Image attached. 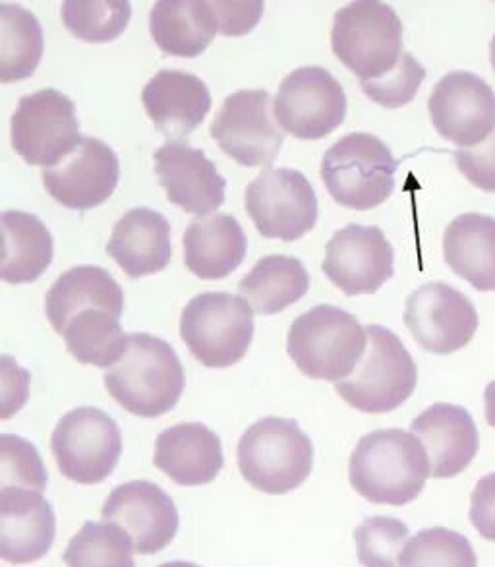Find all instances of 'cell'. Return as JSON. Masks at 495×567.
I'll list each match as a JSON object with an SVG mask.
<instances>
[{"label": "cell", "mask_w": 495, "mask_h": 567, "mask_svg": "<svg viewBox=\"0 0 495 567\" xmlns=\"http://www.w3.org/2000/svg\"><path fill=\"white\" fill-rule=\"evenodd\" d=\"M87 308H105L113 315L123 316V287L107 269L97 266H78L69 269L47 292V320L59 336L78 312Z\"/></svg>", "instance_id": "cell-26"}, {"label": "cell", "mask_w": 495, "mask_h": 567, "mask_svg": "<svg viewBox=\"0 0 495 567\" xmlns=\"http://www.w3.org/2000/svg\"><path fill=\"white\" fill-rule=\"evenodd\" d=\"M399 567H478L468 538L457 530L434 527L409 538Z\"/></svg>", "instance_id": "cell-35"}, {"label": "cell", "mask_w": 495, "mask_h": 567, "mask_svg": "<svg viewBox=\"0 0 495 567\" xmlns=\"http://www.w3.org/2000/svg\"><path fill=\"white\" fill-rule=\"evenodd\" d=\"M64 28L85 43H109L121 38L132 18L128 0H69L62 4Z\"/></svg>", "instance_id": "cell-34"}, {"label": "cell", "mask_w": 495, "mask_h": 567, "mask_svg": "<svg viewBox=\"0 0 495 567\" xmlns=\"http://www.w3.org/2000/svg\"><path fill=\"white\" fill-rule=\"evenodd\" d=\"M47 471L38 447L14 434L0 437V492H45Z\"/></svg>", "instance_id": "cell-37"}, {"label": "cell", "mask_w": 495, "mask_h": 567, "mask_svg": "<svg viewBox=\"0 0 495 567\" xmlns=\"http://www.w3.org/2000/svg\"><path fill=\"white\" fill-rule=\"evenodd\" d=\"M396 169L399 162L378 136L352 132L323 155L321 181L339 206L368 212L393 194Z\"/></svg>", "instance_id": "cell-5"}, {"label": "cell", "mask_w": 495, "mask_h": 567, "mask_svg": "<svg viewBox=\"0 0 495 567\" xmlns=\"http://www.w3.org/2000/svg\"><path fill=\"white\" fill-rule=\"evenodd\" d=\"M10 138L28 165L56 167L82 142L74 101L53 87L23 95L10 121Z\"/></svg>", "instance_id": "cell-9"}, {"label": "cell", "mask_w": 495, "mask_h": 567, "mask_svg": "<svg viewBox=\"0 0 495 567\" xmlns=\"http://www.w3.org/2000/svg\"><path fill=\"white\" fill-rule=\"evenodd\" d=\"M2 281L12 285L33 284L53 261V237L43 221L25 212L2 214Z\"/></svg>", "instance_id": "cell-29"}, {"label": "cell", "mask_w": 495, "mask_h": 567, "mask_svg": "<svg viewBox=\"0 0 495 567\" xmlns=\"http://www.w3.org/2000/svg\"><path fill=\"white\" fill-rule=\"evenodd\" d=\"M274 115L298 140H321L347 116V93L329 70L302 66L282 80L274 100Z\"/></svg>", "instance_id": "cell-12"}, {"label": "cell", "mask_w": 495, "mask_h": 567, "mask_svg": "<svg viewBox=\"0 0 495 567\" xmlns=\"http://www.w3.org/2000/svg\"><path fill=\"white\" fill-rule=\"evenodd\" d=\"M424 80H426V69L411 53H403L395 69L388 72L385 76L370 80V82H360V85H362V92L367 93V97H370L373 103H378L381 107L399 109L409 105L416 97Z\"/></svg>", "instance_id": "cell-38"}, {"label": "cell", "mask_w": 495, "mask_h": 567, "mask_svg": "<svg viewBox=\"0 0 495 567\" xmlns=\"http://www.w3.org/2000/svg\"><path fill=\"white\" fill-rule=\"evenodd\" d=\"M254 331V310L230 292H202L181 316V338L206 369H229L243 361Z\"/></svg>", "instance_id": "cell-7"}, {"label": "cell", "mask_w": 495, "mask_h": 567, "mask_svg": "<svg viewBox=\"0 0 495 567\" xmlns=\"http://www.w3.org/2000/svg\"><path fill=\"white\" fill-rule=\"evenodd\" d=\"M395 250L375 225L351 223L326 248L323 274L347 297L373 295L395 274Z\"/></svg>", "instance_id": "cell-15"}, {"label": "cell", "mask_w": 495, "mask_h": 567, "mask_svg": "<svg viewBox=\"0 0 495 567\" xmlns=\"http://www.w3.org/2000/svg\"><path fill=\"white\" fill-rule=\"evenodd\" d=\"M430 476V460L419 437L401 429L360 437L349 463L351 486L372 504L406 506L419 498Z\"/></svg>", "instance_id": "cell-1"}, {"label": "cell", "mask_w": 495, "mask_h": 567, "mask_svg": "<svg viewBox=\"0 0 495 567\" xmlns=\"http://www.w3.org/2000/svg\"><path fill=\"white\" fill-rule=\"evenodd\" d=\"M184 264L204 281H221L240 268L248 252V238L237 217L206 215L184 233Z\"/></svg>", "instance_id": "cell-25"}, {"label": "cell", "mask_w": 495, "mask_h": 567, "mask_svg": "<svg viewBox=\"0 0 495 567\" xmlns=\"http://www.w3.org/2000/svg\"><path fill=\"white\" fill-rule=\"evenodd\" d=\"M103 519L128 533L137 554L152 556L165 550L178 530L175 502L157 484L130 481L116 486L103 506Z\"/></svg>", "instance_id": "cell-17"}, {"label": "cell", "mask_w": 495, "mask_h": 567, "mask_svg": "<svg viewBox=\"0 0 495 567\" xmlns=\"http://www.w3.org/2000/svg\"><path fill=\"white\" fill-rule=\"evenodd\" d=\"M271 107L266 90H240L225 100L209 134L223 154L243 167H269L285 144Z\"/></svg>", "instance_id": "cell-13"}, {"label": "cell", "mask_w": 495, "mask_h": 567, "mask_svg": "<svg viewBox=\"0 0 495 567\" xmlns=\"http://www.w3.org/2000/svg\"><path fill=\"white\" fill-rule=\"evenodd\" d=\"M238 468L264 494H289L312 475L313 444L292 419L267 416L251 424L238 442Z\"/></svg>", "instance_id": "cell-4"}, {"label": "cell", "mask_w": 495, "mask_h": 567, "mask_svg": "<svg viewBox=\"0 0 495 567\" xmlns=\"http://www.w3.org/2000/svg\"><path fill=\"white\" fill-rule=\"evenodd\" d=\"M367 336V353L351 378L336 383V391L360 413H391L416 390L419 369L393 331L370 323Z\"/></svg>", "instance_id": "cell-8"}, {"label": "cell", "mask_w": 495, "mask_h": 567, "mask_svg": "<svg viewBox=\"0 0 495 567\" xmlns=\"http://www.w3.org/2000/svg\"><path fill=\"white\" fill-rule=\"evenodd\" d=\"M41 178L49 196L61 206L87 212L113 196L121 178V162L105 142L82 138L64 162L43 169Z\"/></svg>", "instance_id": "cell-18"}, {"label": "cell", "mask_w": 495, "mask_h": 567, "mask_svg": "<svg viewBox=\"0 0 495 567\" xmlns=\"http://www.w3.org/2000/svg\"><path fill=\"white\" fill-rule=\"evenodd\" d=\"M246 212L259 235L295 243L318 223V196L310 181L295 169H266L245 194Z\"/></svg>", "instance_id": "cell-11"}, {"label": "cell", "mask_w": 495, "mask_h": 567, "mask_svg": "<svg viewBox=\"0 0 495 567\" xmlns=\"http://www.w3.org/2000/svg\"><path fill=\"white\" fill-rule=\"evenodd\" d=\"M153 463L181 486L214 483L225 465L221 440L206 424L181 422L157 436Z\"/></svg>", "instance_id": "cell-22"}, {"label": "cell", "mask_w": 495, "mask_h": 567, "mask_svg": "<svg viewBox=\"0 0 495 567\" xmlns=\"http://www.w3.org/2000/svg\"><path fill=\"white\" fill-rule=\"evenodd\" d=\"M404 323L424 351L451 354L473 341L478 330V312L455 287L426 284L409 295Z\"/></svg>", "instance_id": "cell-14"}, {"label": "cell", "mask_w": 495, "mask_h": 567, "mask_svg": "<svg viewBox=\"0 0 495 567\" xmlns=\"http://www.w3.org/2000/svg\"><path fill=\"white\" fill-rule=\"evenodd\" d=\"M217 16V31L227 38H240L258 25L266 4L261 0L250 2H212Z\"/></svg>", "instance_id": "cell-40"}, {"label": "cell", "mask_w": 495, "mask_h": 567, "mask_svg": "<svg viewBox=\"0 0 495 567\" xmlns=\"http://www.w3.org/2000/svg\"><path fill=\"white\" fill-rule=\"evenodd\" d=\"M107 254L130 279L163 271L173 258L171 225L165 215L149 207L130 209L116 223Z\"/></svg>", "instance_id": "cell-24"}, {"label": "cell", "mask_w": 495, "mask_h": 567, "mask_svg": "<svg viewBox=\"0 0 495 567\" xmlns=\"http://www.w3.org/2000/svg\"><path fill=\"white\" fill-rule=\"evenodd\" d=\"M427 109L437 134L461 150L478 146L495 131L494 87L473 72L445 74Z\"/></svg>", "instance_id": "cell-16"}, {"label": "cell", "mask_w": 495, "mask_h": 567, "mask_svg": "<svg viewBox=\"0 0 495 567\" xmlns=\"http://www.w3.org/2000/svg\"><path fill=\"white\" fill-rule=\"evenodd\" d=\"M56 537L53 506L41 492H0V558L23 566L45 556Z\"/></svg>", "instance_id": "cell-21"}, {"label": "cell", "mask_w": 495, "mask_h": 567, "mask_svg": "<svg viewBox=\"0 0 495 567\" xmlns=\"http://www.w3.org/2000/svg\"><path fill=\"white\" fill-rule=\"evenodd\" d=\"M134 543L115 523H85L70 540L62 560L66 567H136Z\"/></svg>", "instance_id": "cell-33"}, {"label": "cell", "mask_w": 495, "mask_h": 567, "mask_svg": "<svg viewBox=\"0 0 495 567\" xmlns=\"http://www.w3.org/2000/svg\"><path fill=\"white\" fill-rule=\"evenodd\" d=\"M331 49L360 82L385 76L403 54V22L378 0H359L333 18Z\"/></svg>", "instance_id": "cell-6"}, {"label": "cell", "mask_w": 495, "mask_h": 567, "mask_svg": "<svg viewBox=\"0 0 495 567\" xmlns=\"http://www.w3.org/2000/svg\"><path fill=\"white\" fill-rule=\"evenodd\" d=\"M43 28L30 10L0 4V82L14 84L33 76L43 56Z\"/></svg>", "instance_id": "cell-32"}, {"label": "cell", "mask_w": 495, "mask_h": 567, "mask_svg": "<svg viewBox=\"0 0 495 567\" xmlns=\"http://www.w3.org/2000/svg\"><path fill=\"white\" fill-rule=\"evenodd\" d=\"M155 173L167 199L186 214L206 217L225 204L227 181L207 155L184 140L167 142L155 152Z\"/></svg>", "instance_id": "cell-19"}, {"label": "cell", "mask_w": 495, "mask_h": 567, "mask_svg": "<svg viewBox=\"0 0 495 567\" xmlns=\"http://www.w3.org/2000/svg\"><path fill=\"white\" fill-rule=\"evenodd\" d=\"M411 529L395 517L375 515L354 530L360 566L399 567Z\"/></svg>", "instance_id": "cell-36"}, {"label": "cell", "mask_w": 495, "mask_h": 567, "mask_svg": "<svg viewBox=\"0 0 495 567\" xmlns=\"http://www.w3.org/2000/svg\"><path fill=\"white\" fill-rule=\"evenodd\" d=\"M183 362L167 341L149 333H130L123 359L105 374V388L124 411L157 419L183 398Z\"/></svg>", "instance_id": "cell-2"}, {"label": "cell", "mask_w": 495, "mask_h": 567, "mask_svg": "<svg viewBox=\"0 0 495 567\" xmlns=\"http://www.w3.org/2000/svg\"><path fill=\"white\" fill-rule=\"evenodd\" d=\"M484 403H486V421L495 429V382L488 383L484 391Z\"/></svg>", "instance_id": "cell-42"}, {"label": "cell", "mask_w": 495, "mask_h": 567, "mask_svg": "<svg viewBox=\"0 0 495 567\" xmlns=\"http://www.w3.org/2000/svg\"><path fill=\"white\" fill-rule=\"evenodd\" d=\"M149 31L155 45L171 56L196 59L212 45L217 16L206 0H161L149 14Z\"/></svg>", "instance_id": "cell-27"}, {"label": "cell", "mask_w": 495, "mask_h": 567, "mask_svg": "<svg viewBox=\"0 0 495 567\" xmlns=\"http://www.w3.org/2000/svg\"><path fill=\"white\" fill-rule=\"evenodd\" d=\"M159 567H202L198 564H192V561H167V564H161Z\"/></svg>", "instance_id": "cell-43"}, {"label": "cell", "mask_w": 495, "mask_h": 567, "mask_svg": "<svg viewBox=\"0 0 495 567\" xmlns=\"http://www.w3.org/2000/svg\"><path fill=\"white\" fill-rule=\"evenodd\" d=\"M411 432L419 437L430 460V476L461 475L478 453V429L465 406L435 403L416 416Z\"/></svg>", "instance_id": "cell-20"}, {"label": "cell", "mask_w": 495, "mask_h": 567, "mask_svg": "<svg viewBox=\"0 0 495 567\" xmlns=\"http://www.w3.org/2000/svg\"><path fill=\"white\" fill-rule=\"evenodd\" d=\"M145 113L167 138H184L212 111V93L202 78L184 70H161L142 93Z\"/></svg>", "instance_id": "cell-23"}, {"label": "cell", "mask_w": 495, "mask_h": 567, "mask_svg": "<svg viewBox=\"0 0 495 567\" xmlns=\"http://www.w3.org/2000/svg\"><path fill=\"white\" fill-rule=\"evenodd\" d=\"M310 274L305 264L282 254L266 256L240 279L238 291L256 315L274 316L305 299Z\"/></svg>", "instance_id": "cell-30"}, {"label": "cell", "mask_w": 495, "mask_h": 567, "mask_svg": "<svg viewBox=\"0 0 495 567\" xmlns=\"http://www.w3.org/2000/svg\"><path fill=\"white\" fill-rule=\"evenodd\" d=\"M455 162L471 185L495 192V131L478 146L457 150Z\"/></svg>", "instance_id": "cell-39"}, {"label": "cell", "mask_w": 495, "mask_h": 567, "mask_svg": "<svg viewBox=\"0 0 495 567\" xmlns=\"http://www.w3.org/2000/svg\"><path fill=\"white\" fill-rule=\"evenodd\" d=\"M471 522L482 538L495 540V473L484 476L474 486Z\"/></svg>", "instance_id": "cell-41"}, {"label": "cell", "mask_w": 495, "mask_h": 567, "mask_svg": "<svg viewBox=\"0 0 495 567\" xmlns=\"http://www.w3.org/2000/svg\"><path fill=\"white\" fill-rule=\"evenodd\" d=\"M367 328L343 308L320 305L298 316L287 338V353L305 377L323 382L351 378L367 353Z\"/></svg>", "instance_id": "cell-3"}, {"label": "cell", "mask_w": 495, "mask_h": 567, "mask_svg": "<svg viewBox=\"0 0 495 567\" xmlns=\"http://www.w3.org/2000/svg\"><path fill=\"white\" fill-rule=\"evenodd\" d=\"M62 475L78 484H100L115 471L123 453V434L113 416L95 406L64 414L51 437Z\"/></svg>", "instance_id": "cell-10"}, {"label": "cell", "mask_w": 495, "mask_h": 567, "mask_svg": "<svg viewBox=\"0 0 495 567\" xmlns=\"http://www.w3.org/2000/svg\"><path fill=\"white\" fill-rule=\"evenodd\" d=\"M69 353L82 364L113 369L123 359L128 336L121 328V316L105 308H87L78 312L61 333Z\"/></svg>", "instance_id": "cell-31"}, {"label": "cell", "mask_w": 495, "mask_h": 567, "mask_svg": "<svg viewBox=\"0 0 495 567\" xmlns=\"http://www.w3.org/2000/svg\"><path fill=\"white\" fill-rule=\"evenodd\" d=\"M445 261L476 291H495V219L489 215L463 214L443 235Z\"/></svg>", "instance_id": "cell-28"}, {"label": "cell", "mask_w": 495, "mask_h": 567, "mask_svg": "<svg viewBox=\"0 0 495 567\" xmlns=\"http://www.w3.org/2000/svg\"><path fill=\"white\" fill-rule=\"evenodd\" d=\"M489 61H492V69L495 72V35L492 39V45H489Z\"/></svg>", "instance_id": "cell-44"}]
</instances>
